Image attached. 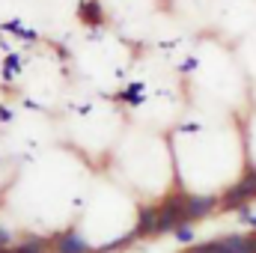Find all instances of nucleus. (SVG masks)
Wrapping results in <instances>:
<instances>
[{
    "label": "nucleus",
    "instance_id": "f03ea898",
    "mask_svg": "<svg viewBox=\"0 0 256 253\" xmlns=\"http://www.w3.org/2000/svg\"><path fill=\"white\" fill-rule=\"evenodd\" d=\"M250 200H256V170H250L238 185H232L224 194V208H242Z\"/></svg>",
    "mask_w": 256,
    "mask_h": 253
},
{
    "label": "nucleus",
    "instance_id": "9d476101",
    "mask_svg": "<svg viewBox=\"0 0 256 253\" xmlns=\"http://www.w3.org/2000/svg\"><path fill=\"white\" fill-rule=\"evenodd\" d=\"M18 72H21V57H18V54H6V63H3V78H6V80H12Z\"/></svg>",
    "mask_w": 256,
    "mask_h": 253
},
{
    "label": "nucleus",
    "instance_id": "ddd939ff",
    "mask_svg": "<svg viewBox=\"0 0 256 253\" xmlns=\"http://www.w3.org/2000/svg\"><path fill=\"white\" fill-rule=\"evenodd\" d=\"M0 248H12V236H9V230H3V226H0Z\"/></svg>",
    "mask_w": 256,
    "mask_h": 253
},
{
    "label": "nucleus",
    "instance_id": "4468645a",
    "mask_svg": "<svg viewBox=\"0 0 256 253\" xmlns=\"http://www.w3.org/2000/svg\"><path fill=\"white\" fill-rule=\"evenodd\" d=\"M12 120V110L9 108H0V122H9Z\"/></svg>",
    "mask_w": 256,
    "mask_h": 253
},
{
    "label": "nucleus",
    "instance_id": "2eb2a0df",
    "mask_svg": "<svg viewBox=\"0 0 256 253\" xmlns=\"http://www.w3.org/2000/svg\"><path fill=\"white\" fill-rule=\"evenodd\" d=\"M194 66H196V60H185V63H182V72H191Z\"/></svg>",
    "mask_w": 256,
    "mask_h": 253
},
{
    "label": "nucleus",
    "instance_id": "39448f33",
    "mask_svg": "<svg viewBox=\"0 0 256 253\" xmlns=\"http://www.w3.org/2000/svg\"><path fill=\"white\" fill-rule=\"evenodd\" d=\"M78 18H80L86 27H102V24H104L102 3H98V0H80V3H78Z\"/></svg>",
    "mask_w": 256,
    "mask_h": 253
},
{
    "label": "nucleus",
    "instance_id": "6e6552de",
    "mask_svg": "<svg viewBox=\"0 0 256 253\" xmlns=\"http://www.w3.org/2000/svg\"><path fill=\"white\" fill-rule=\"evenodd\" d=\"M3 30H6V33H12V36H18V39H27V42H33V39H36V33H33V30H27L21 21H6V24H3Z\"/></svg>",
    "mask_w": 256,
    "mask_h": 253
},
{
    "label": "nucleus",
    "instance_id": "1a4fd4ad",
    "mask_svg": "<svg viewBox=\"0 0 256 253\" xmlns=\"http://www.w3.org/2000/svg\"><path fill=\"white\" fill-rule=\"evenodd\" d=\"M173 236H176V242H179V244H191L194 238H196V232H194L191 220H185V224H179V226L173 230Z\"/></svg>",
    "mask_w": 256,
    "mask_h": 253
},
{
    "label": "nucleus",
    "instance_id": "7ed1b4c3",
    "mask_svg": "<svg viewBox=\"0 0 256 253\" xmlns=\"http://www.w3.org/2000/svg\"><path fill=\"white\" fill-rule=\"evenodd\" d=\"M218 206V200L214 196H188V206H185V220H200V218H206V214H212V208Z\"/></svg>",
    "mask_w": 256,
    "mask_h": 253
},
{
    "label": "nucleus",
    "instance_id": "dca6fc26",
    "mask_svg": "<svg viewBox=\"0 0 256 253\" xmlns=\"http://www.w3.org/2000/svg\"><path fill=\"white\" fill-rule=\"evenodd\" d=\"M191 253H194V250H191Z\"/></svg>",
    "mask_w": 256,
    "mask_h": 253
},
{
    "label": "nucleus",
    "instance_id": "f8f14e48",
    "mask_svg": "<svg viewBox=\"0 0 256 253\" xmlns=\"http://www.w3.org/2000/svg\"><path fill=\"white\" fill-rule=\"evenodd\" d=\"M238 214H242V220H244L248 226H254V230H256V212H250L248 206H242V208H238Z\"/></svg>",
    "mask_w": 256,
    "mask_h": 253
},
{
    "label": "nucleus",
    "instance_id": "9b49d317",
    "mask_svg": "<svg viewBox=\"0 0 256 253\" xmlns=\"http://www.w3.org/2000/svg\"><path fill=\"white\" fill-rule=\"evenodd\" d=\"M120 98L128 102V104H140L143 102V84H131L126 92H120Z\"/></svg>",
    "mask_w": 256,
    "mask_h": 253
},
{
    "label": "nucleus",
    "instance_id": "423d86ee",
    "mask_svg": "<svg viewBox=\"0 0 256 253\" xmlns=\"http://www.w3.org/2000/svg\"><path fill=\"white\" fill-rule=\"evenodd\" d=\"M155 218H158V208H149V206H143V208H140V214H137V226L131 230V238L152 236V232H155Z\"/></svg>",
    "mask_w": 256,
    "mask_h": 253
},
{
    "label": "nucleus",
    "instance_id": "20e7f679",
    "mask_svg": "<svg viewBox=\"0 0 256 253\" xmlns=\"http://www.w3.org/2000/svg\"><path fill=\"white\" fill-rule=\"evenodd\" d=\"M86 250H90V244L78 230H66V232L57 236V253H86Z\"/></svg>",
    "mask_w": 256,
    "mask_h": 253
},
{
    "label": "nucleus",
    "instance_id": "0eeeda50",
    "mask_svg": "<svg viewBox=\"0 0 256 253\" xmlns=\"http://www.w3.org/2000/svg\"><path fill=\"white\" fill-rule=\"evenodd\" d=\"M45 250H48V242L45 238H36V236H30L18 248H12V253H45Z\"/></svg>",
    "mask_w": 256,
    "mask_h": 253
},
{
    "label": "nucleus",
    "instance_id": "f257e3e1",
    "mask_svg": "<svg viewBox=\"0 0 256 253\" xmlns=\"http://www.w3.org/2000/svg\"><path fill=\"white\" fill-rule=\"evenodd\" d=\"M185 206H188V196L164 200L158 208V218H155V232H173L179 224H185Z\"/></svg>",
    "mask_w": 256,
    "mask_h": 253
}]
</instances>
